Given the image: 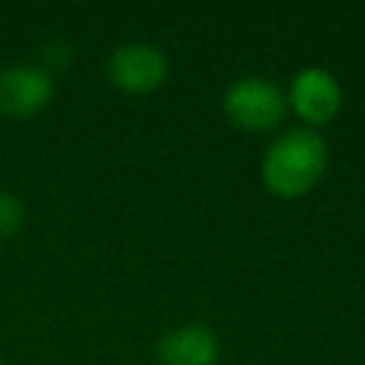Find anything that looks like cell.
Segmentation results:
<instances>
[{
  "instance_id": "obj_1",
  "label": "cell",
  "mask_w": 365,
  "mask_h": 365,
  "mask_svg": "<svg viewBox=\"0 0 365 365\" xmlns=\"http://www.w3.org/2000/svg\"><path fill=\"white\" fill-rule=\"evenodd\" d=\"M328 168V145L314 128H288L271 140L262 154V185L282 200L308 194Z\"/></svg>"
},
{
  "instance_id": "obj_2",
  "label": "cell",
  "mask_w": 365,
  "mask_h": 365,
  "mask_svg": "<svg viewBox=\"0 0 365 365\" xmlns=\"http://www.w3.org/2000/svg\"><path fill=\"white\" fill-rule=\"evenodd\" d=\"M288 108L282 86L268 77H242L234 80L222 94L225 117L242 131H268L282 123Z\"/></svg>"
},
{
  "instance_id": "obj_3",
  "label": "cell",
  "mask_w": 365,
  "mask_h": 365,
  "mask_svg": "<svg viewBox=\"0 0 365 365\" xmlns=\"http://www.w3.org/2000/svg\"><path fill=\"white\" fill-rule=\"evenodd\" d=\"M106 71H108V80L120 91L140 97V94L157 91L165 83L168 60L154 43L131 40V43H123V46H117L111 51Z\"/></svg>"
},
{
  "instance_id": "obj_4",
  "label": "cell",
  "mask_w": 365,
  "mask_h": 365,
  "mask_svg": "<svg viewBox=\"0 0 365 365\" xmlns=\"http://www.w3.org/2000/svg\"><path fill=\"white\" fill-rule=\"evenodd\" d=\"M285 100L294 108V114L299 120H305L308 128H314V125L331 123L339 114L342 88H339V80L331 71H325L319 66H308V68H299L291 77Z\"/></svg>"
},
{
  "instance_id": "obj_5",
  "label": "cell",
  "mask_w": 365,
  "mask_h": 365,
  "mask_svg": "<svg viewBox=\"0 0 365 365\" xmlns=\"http://www.w3.org/2000/svg\"><path fill=\"white\" fill-rule=\"evenodd\" d=\"M54 94L51 71L34 63H14L0 68V114L11 120L34 117Z\"/></svg>"
},
{
  "instance_id": "obj_6",
  "label": "cell",
  "mask_w": 365,
  "mask_h": 365,
  "mask_svg": "<svg viewBox=\"0 0 365 365\" xmlns=\"http://www.w3.org/2000/svg\"><path fill=\"white\" fill-rule=\"evenodd\" d=\"M217 354V334L202 322L177 325L157 339V365H214Z\"/></svg>"
},
{
  "instance_id": "obj_7",
  "label": "cell",
  "mask_w": 365,
  "mask_h": 365,
  "mask_svg": "<svg viewBox=\"0 0 365 365\" xmlns=\"http://www.w3.org/2000/svg\"><path fill=\"white\" fill-rule=\"evenodd\" d=\"M26 222V205L20 197L0 191V240L14 237Z\"/></svg>"
},
{
  "instance_id": "obj_8",
  "label": "cell",
  "mask_w": 365,
  "mask_h": 365,
  "mask_svg": "<svg viewBox=\"0 0 365 365\" xmlns=\"http://www.w3.org/2000/svg\"><path fill=\"white\" fill-rule=\"evenodd\" d=\"M0 365H6V362H3V359H0Z\"/></svg>"
}]
</instances>
